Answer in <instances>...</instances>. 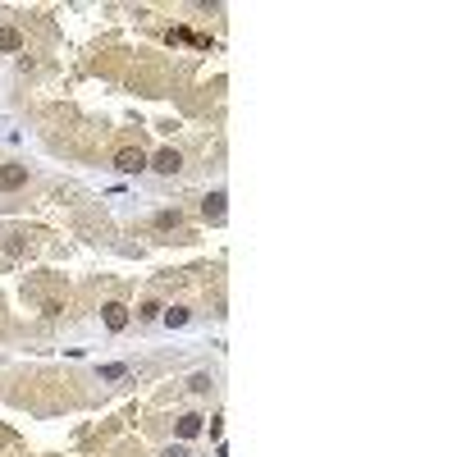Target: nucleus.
<instances>
[{
	"label": "nucleus",
	"mask_w": 457,
	"mask_h": 457,
	"mask_svg": "<svg viewBox=\"0 0 457 457\" xmlns=\"http://www.w3.org/2000/svg\"><path fill=\"white\" fill-rule=\"evenodd\" d=\"M115 169H119V174H142V169H147V151H142V147L115 151Z\"/></svg>",
	"instance_id": "nucleus-1"
},
{
	"label": "nucleus",
	"mask_w": 457,
	"mask_h": 457,
	"mask_svg": "<svg viewBox=\"0 0 457 457\" xmlns=\"http://www.w3.org/2000/svg\"><path fill=\"white\" fill-rule=\"evenodd\" d=\"M147 165L156 169V174H179L183 169V156L174 147H165V151H156V160H147Z\"/></svg>",
	"instance_id": "nucleus-2"
},
{
	"label": "nucleus",
	"mask_w": 457,
	"mask_h": 457,
	"mask_svg": "<svg viewBox=\"0 0 457 457\" xmlns=\"http://www.w3.org/2000/svg\"><path fill=\"white\" fill-rule=\"evenodd\" d=\"M28 183V165H0V192H14Z\"/></svg>",
	"instance_id": "nucleus-3"
},
{
	"label": "nucleus",
	"mask_w": 457,
	"mask_h": 457,
	"mask_svg": "<svg viewBox=\"0 0 457 457\" xmlns=\"http://www.w3.org/2000/svg\"><path fill=\"white\" fill-rule=\"evenodd\" d=\"M124 325H128V307H124V302H105V330H124Z\"/></svg>",
	"instance_id": "nucleus-4"
},
{
	"label": "nucleus",
	"mask_w": 457,
	"mask_h": 457,
	"mask_svg": "<svg viewBox=\"0 0 457 457\" xmlns=\"http://www.w3.org/2000/svg\"><path fill=\"white\" fill-rule=\"evenodd\" d=\"M224 201H228L224 192H211V197L201 201V215H206V220H211V224H220V220H224Z\"/></svg>",
	"instance_id": "nucleus-5"
},
{
	"label": "nucleus",
	"mask_w": 457,
	"mask_h": 457,
	"mask_svg": "<svg viewBox=\"0 0 457 457\" xmlns=\"http://www.w3.org/2000/svg\"><path fill=\"white\" fill-rule=\"evenodd\" d=\"M201 421H206V416H197V411L179 416V439H197V434H201Z\"/></svg>",
	"instance_id": "nucleus-6"
},
{
	"label": "nucleus",
	"mask_w": 457,
	"mask_h": 457,
	"mask_svg": "<svg viewBox=\"0 0 457 457\" xmlns=\"http://www.w3.org/2000/svg\"><path fill=\"white\" fill-rule=\"evenodd\" d=\"M0 51H23V32H19V28H0Z\"/></svg>",
	"instance_id": "nucleus-7"
},
{
	"label": "nucleus",
	"mask_w": 457,
	"mask_h": 457,
	"mask_svg": "<svg viewBox=\"0 0 457 457\" xmlns=\"http://www.w3.org/2000/svg\"><path fill=\"white\" fill-rule=\"evenodd\" d=\"M151 224H156V228H179L183 224V211H179V206H174V211H156V220H151Z\"/></svg>",
	"instance_id": "nucleus-8"
},
{
	"label": "nucleus",
	"mask_w": 457,
	"mask_h": 457,
	"mask_svg": "<svg viewBox=\"0 0 457 457\" xmlns=\"http://www.w3.org/2000/svg\"><path fill=\"white\" fill-rule=\"evenodd\" d=\"M211 384H215V379L206 375V371H197V375L188 379V389H192V394H211Z\"/></svg>",
	"instance_id": "nucleus-9"
},
{
	"label": "nucleus",
	"mask_w": 457,
	"mask_h": 457,
	"mask_svg": "<svg viewBox=\"0 0 457 457\" xmlns=\"http://www.w3.org/2000/svg\"><path fill=\"white\" fill-rule=\"evenodd\" d=\"M160 320H165L169 330H174V325H188V311H183V307H169L165 315H160Z\"/></svg>",
	"instance_id": "nucleus-10"
},
{
	"label": "nucleus",
	"mask_w": 457,
	"mask_h": 457,
	"mask_svg": "<svg viewBox=\"0 0 457 457\" xmlns=\"http://www.w3.org/2000/svg\"><path fill=\"white\" fill-rule=\"evenodd\" d=\"M137 315H142V320H160L165 307H160V302H142V311H137Z\"/></svg>",
	"instance_id": "nucleus-11"
},
{
	"label": "nucleus",
	"mask_w": 457,
	"mask_h": 457,
	"mask_svg": "<svg viewBox=\"0 0 457 457\" xmlns=\"http://www.w3.org/2000/svg\"><path fill=\"white\" fill-rule=\"evenodd\" d=\"M124 375H128V366H119V362L115 366H101V379H124Z\"/></svg>",
	"instance_id": "nucleus-12"
},
{
	"label": "nucleus",
	"mask_w": 457,
	"mask_h": 457,
	"mask_svg": "<svg viewBox=\"0 0 457 457\" xmlns=\"http://www.w3.org/2000/svg\"><path fill=\"white\" fill-rule=\"evenodd\" d=\"M165 457H188V453H183V448H165Z\"/></svg>",
	"instance_id": "nucleus-13"
}]
</instances>
